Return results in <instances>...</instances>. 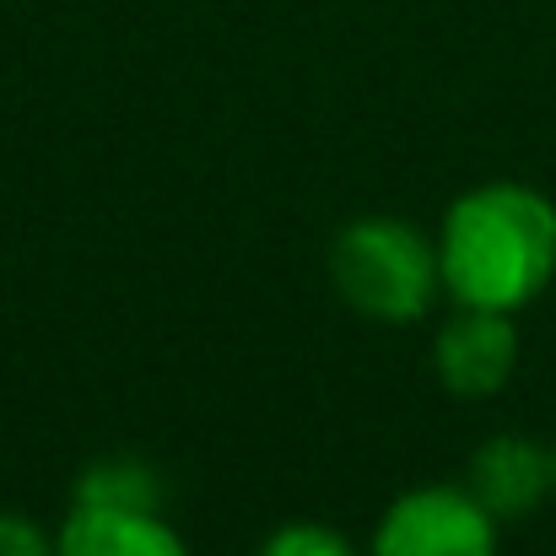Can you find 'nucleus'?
I'll return each instance as SVG.
<instances>
[{
    "instance_id": "obj_1",
    "label": "nucleus",
    "mask_w": 556,
    "mask_h": 556,
    "mask_svg": "<svg viewBox=\"0 0 556 556\" xmlns=\"http://www.w3.org/2000/svg\"><path fill=\"white\" fill-rule=\"evenodd\" d=\"M438 265L459 308L519 314L556 276V205L514 179L465 189L443 216Z\"/></svg>"
},
{
    "instance_id": "obj_2",
    "label": "nucleus",
    "mask_w": 556,
    "mask_h": 556,
    "mask_svg": "<svg viewBox=\"0 0 556 556\" xmlns=\"http://www.w3.org/2000/svg\"><path fill=\"white\" fill-rule=\"evenodd\" d=\"M330 281L346 308L378 325H416L443 292L438 243L405 216H363L330 249Z\"/></svg>"
},
{
    "instance_id": "obj_3",
    "label": "nucleus",
    "mask_w": 556,
    "mask_h": 556,
    "mask_svg": "<svg viewBox=\"0 0 556 556\" xmlns=\"http://www.w3.org/2000/svg\"><path fill=\"white\" fill-rule=\"evenodd\" d=\"M368 556H497V519L465 486H410L378 514Z\"/></svg>"
},
{
    "instance_id": "obj_4",
    "label": "nucleus",
    "mask_w": 556,
    "mask_h": 556,
    "mask_svg": "<svg viewBox=\"0 0 556 556\" xmlns=\"http://www.w3.org/2000/svg\"><path fill=\"white\" fill-rule=\"evenodd\" d=\"M432 368L438 383L459 400H486L497 394L519 368V330L514 314L497 308H459L438 336H432Z\"/></svg>"
},
{
    "instance_id": "obj_5",
    "label": "nucleus",
    "mask_w": 556,
    "mask_h": 556,
    "mask_svg": "<svg viewBox=\"0 0 556 556\" xmlns=\"http://www.w3.org/2000/svg\"><path fill=\"white\" fill-rule=\"evenodd\" d=\"M54 556H189L185 535L157 503H92L76 497L54 530Z\"/></svg>"
},
{
    "instance_id": "obj_6",
    "label": "nucleus",
    "mask_w": 556,
    "mask_h": 556,
    "mask_svg": "<svg viewBox=\"0 0 556 556\" xmlns=\"http://www.w3.org/2000/svg\"><path fill=\"white\" fill-rule=\"evenodd\" d=\"M465 492L497 519H525L535 514L546 497L556 492V465H552V448H541L535 438H486L470 465H465Z\"/></svg>"
},
{
    "instance_id": "obj_7",
    "label": "nucleus",
    "mask_w": 556,
    "mask_h": 556,
    "mask_svg": "<svg viewBox=\"0 0 556 556\" xmlns=\"http://www.w3.org/2000/svg\"><path fill=\"white\" fill-rule=\"evenodd\" d=\"M76 497H92V503H157V481L136 465V459H103L81 476Z\"/></svg>"
},
{
    "instance_id": "obj_8",
    "label": "nucleus",
    "mask_w": 556,
    "mask_h": 556,
    "mask_svg": "<svg viewBox=\"0 0 556 556\" xmlns=\"http://www.w3.org/2000/svg\"><path fill=\"white\" fill-rule=\"evenodd\" d=\"M254 556H363L330 525H281Z\"/></svg>"
},
{
    "instance_id": "obj_9",
    "label": "nucleus",
    "mask_w": 556,
    "mask_h": 556,
    "mask_svg": "<svg viewBox=\"0 0 556 556\" xmlns=\"http://www.w3.org/2000/svg\"><path fill=\"white\" fill-rule=\"evenodd\" d=\"M0 556H54V535L27 514H0Z\"/></svg>"
},
{
    "instance_id": "obj_10",
    "label": "nucleus",
    "mask_w": 556,
    "mask_h": 556,
    "mask_svg": "<svg viewBox=\"0 0 556 556\" xmlns=\"http://www.w3.org/2000/svg\"><path fill=\"white\" fill-rule=\"evenodd\" d=\"M552 465H556V443H552Z\"/></svg>"
}]
</instances>
